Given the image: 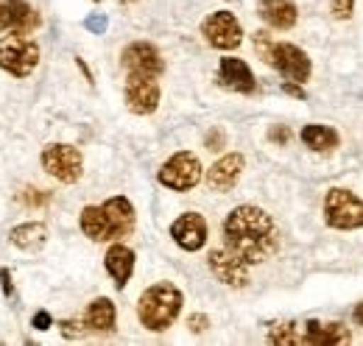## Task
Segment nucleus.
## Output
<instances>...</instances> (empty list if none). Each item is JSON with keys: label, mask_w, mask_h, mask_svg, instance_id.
I'll return each instance as SVG.
<instances>
[{"label": "nucleus", "mask_w": 363, "mask_h": 346, "mask_svg": "<svg viewBox=\"0 0 363 346\" xmlns=\"http://www.w3.org/2000/svg\"><path fill=\"white\" fill-rule=\"evenodd\" d=\"M40 28V14L26 0H0V34H31Z\"/></svg>", "instance_id": "13"}, {"label": "nucleus", "mask_w": 363, "mask_h": 346, "mask_svg": "<svg viewBox=\"0 0 363 346\" xmlns=\"http://www.w3.org/2000/svg\"><path fill=\"white\" fill-rule=\"evenodd\" d=\"M324 223L338 232L363 229V199L347 187H330L324 196Z\"/></svg>", "instance_id": "4"}, {"label": "nucleus", "mask_w": 363, "mask_h": 346, "mask_svg": "<svg viewBox=\"0 0 363 346\" xmlns=\"http://www.w3.org/2000/svg\"><path fill=\"white\" fill-rule=\"evenodd\" d=\"M352 321H355L358 327H363V302L355 307V313H352Z\"/></svg>", "instance_id": "35"}, {"label": "nucleus", "mask_w": 363, "mask_h": 346, "mask_svg": "<svg viewBox=\"0 0 363 346\" xmlns=\"http://www.w3.org/2000/svg\"><path fill=\"white\" fill-rule=\"evenodd\" d=\"M9 240L11 246L23 249V252H40L48 240V226L43 221H28V223H20L9 232Z\"/></svg>", "instance_id": "21"}, {"label": "nucleus", "mask_w": 363, "mask_h": 346, "mask_svg": "<svg viewBox=\"0 0 363 346\" xmlns=\"http://www.w3.org/2000/svg\"><path fill=\"white\" fill-rule=\"evenodd\" d=\"M299 137H302V143H305L311 151H316V154H330V151H335L338 143H341L338 131L324 126V123H308Z\"/></svg>", "instance_id": "22"}, {"label": "nucleus", "mask_w": 363, "mask_h": 346, "mask_svg": "<svg viewBox=\"0 0 363 346\" xmlns=\"http://www.w3.org/2000/svg\"><path fill=\"white\" fill-rule=\"evenodd\" d=\"M123 98H126V109L132 115L157 112V106H160V82H157V76L129 73L126 86H123Z\"/></svg>", "instance_id": "10"}, {"label": "nucleus", "mask_w": 363, "mask_h": 346, "mask_svg": "<svg viewBox=\"0 0 363 346\" xmlns=\"http://www.w3.org/2000/svg\"><path fill=\"white\" fill-rule=\"evenodd\" d=\"M201 37L216 50H235L243 43V28H240V23H238V17L232 11L221 9V11H213L201 23Z\"/></svg>", "instance_id": "9"}, {"label": "nucleus", "mask_w": 363, "mask_h": 346, "mask_svg": "<svg viewBox=\"0 0 363 346\" xmlns=\"http://www.w3.org/2000/svg\"><path fill=\"white\" fill-rule=\"evenodd\" d=\"M121 65L126 73H140V76H162L165 73V59L151 43H132L123 48Z\"/></svg>", "instance_id": "12"}, {"label": "nucleus", "mask_w": 363, "mask_h": 346, "mask_svg": "<svg viewBox=\"0 0 363 346\" xmlns=\"http://www.w3.org/2000/svg\"><path fill=\"white\" fill-rule=\"evenodd\" d=\"M243 168H246V157H243V154H238V151L224 154V157H221L218 162H213V168L207 171V187L216 190V193H229V190L238 184Z\"/></svg>", "instance_id": "16"}, {"label": "nucleus", "mask_w": 363, "mask_h": 346, "mask_svg": "<svg viewBox=\"0 0 363 346\" xmlns=\"http://www.w3.org/2000/svg\"><path fill=\"white\" fill-rule=\"evenodd\" d=\"M0 285H3V294H6V296H14V285H11L9 268H0Z\"/></svg>", "instance_id": "34"}, {"label": "nucleus", "mask_w": 363, "mask_h": 346, "mask_svg": "<svg viewBox=\"0 0 363 346\" xmlns=\"http://www.w3.org/2000/svg\"><path fill=\"white\" fill-rule=\"evenodd\" d=\"M20 201L26 207H45L48 201H50V193L48 190H37V187H28V190L20 193Z\"/></svg>", "instance_id": "24"}, {"label": "nucleus", "mask_w": 363, "mask_h": 346, "mask_svg": "<svg viewBox=\"0 0 363 346\" xmlns=\"http://www.w3.org/2000/svg\"><path fill=\"white\" fill-rule=\"evenodd\" d=\"M269 344L274 346H302L305 338H302V327L294 324V321H279L269 330Z\"/></svg>", "instance_id": "23"}, {"label": "nucleus", "mask_w": 363, "mask_h": 346, "mask_svg": "<svg viewBox=\"0 0 363 346\" xmlns=\"http://www.w3.org/2000/svg\"><path fill=\"white\" fill-rule=\"evenodd\" d=\"M171 238L182 252H199L207 243V221L199 213H182L171 223Z\"/></svg>", "instance_id": "14"}, {"label": "nucleus", "mask_w": 363, "mask_h": 346, "mask_svg": "<svg viewBox=\"0 0 363 346\" xmlns=\"http://www.w3.org/2000/svg\"><path fill=\"white\" fill-rule=\"evenodd\" d=\"M302 338H305V346L350 344V341H352V333H350V327L341 324V321H330V324L308 321V324L302 327Z\"/></svg>", "instance_id": "18"}, {"label": "nucleus", "mask_w": 363, "mask_h": 346, "mask_svg": "<svg viewBox=\"0 0 363 346\" xmlns=\"http://www.w3.org/2000/svg\"><path fill=\"white\" fill-rule=\"evenodd\" d=\"M355 11V0H330V14L335 20H350Z\"/></svg>", "instance_id": "27"}, {"label": "nucleus", "mask_w": 363, "mask_h": 346, "mask_svg": "<svg viewBox=\"0 0 363 346\" xmlns=\"http://www.w3.org/2000/svg\"><path fill=\"white\" fill-rule=\"evenodd\" d=\"M40 162L48 176L59 179L62 184H76L84 173V157L70 143H48L40 154Z\"/></svg>", "instance_id": "6"}, {"label": "nucleus", "mask_w": 363, "mask_h": 346, "mask_svg": "<svg viewBox=\"0 0 363 346\" xmlns=\"http://www.w3.org/2000/svg\"><path fill=\"white\" fill-rule=\"evenodd\" d=\"M201 176H204V168H201L199 157L190 154V151H177L171 160L162 162V168L157 173L160 184L168 187V190H174V193H187V190H193V187L201 182Z\"/></svg>", "instance_id": "7"}, {"label": "nucleus", "mask_w": 363, "mask_h": 346, "mask_svg": "<svg viewBox=\"0 0 363 346\" xmlns=\"http://www.w3.org/2000/svg\"><path fill=\"white\" fill-rule=\"evenodd\" d=\"M184 296L174 282H157L137 299V318L151 333H165L182 313Z\"/></svg>", "instance_id": "3"}, {"label": "nucleus", "mask_w": 363, "mask_h": 346, "mask_svg": "<svg viewBox=\"0 0 363 346\" xmlns=\"http://www.w3.org/2000/svg\"><path fill=\"white\" fill-rule=\"evenodd\" d=\"M257 14L263 17V23L274 31H291L299 20V11L291 0H260L257 3Z\"/></svg>", "instance_id": "19"}, {"label": "nucleus", "mask_w": 363, "mask_h": 346, "mask_svg": "<svg viewBox=\"0 0 363 346\" xmlns=\"http://www.w3.org/2000/svg\"><path fill=\"white\" fill-rule=\"evenodd\" d=\"M207 265H210L213 277H216L218 282L229 285V288H246V285H249V268H252V265L243 262L235 252H229L227 246H224V249H213V252L207 255Z\"/></svg>", "instance_id": "11"}, {"label": "nucleus", "mask_w": 363, "mask_h": 346, "mask_svg": "<svg viewBox=\"0 0 363 346\" xmlns=\"http://www.w3.org/2000/svg\"><path fill=\"white\" fill-rule=\"evenodd\" d=\"M115 321H118V310L115 302L106 299V296H98L87 304V313H84V324L90 333H115Z\"/></svg>", "instance_id": "20"}, {"label": "nucleus", "mask_w": 363, "mask_h": 346, "mask_svg": "<svg viewBox=\"0 0 363 346\" xmlns=\"http://www.w3.org/2000/svg\"><path fill=\"white\" fill-rule=\"evenodd\" d=\"M87 31H92V34H104L106 31V17L104 14H98V17H87Z\"/></svg>", "instance_id": "32"}, {"label": "nucleus", "mask_w": 363, "mask_h": 346, "mask_svg": "<svg viewBox=\"0 0 363 346\" xmlns=\"http://www.w3.org/2000/svg\"><path fill=\"white\" fill-rule=\"evenodd\" d=\"M59 330H62V335L67 338V341H73V338H82L84 333H87V324H84V318H67V321H59Z\"/></svg>", "instance_id": "25"}, {"label": "nucleus", "mask_w": 363, "mask_h": 346, "mask_svg": "<svg viewBox=\"0 0 363 346\" xmlns=\"http://www.w3.org/2000/svg\"><path fill=\"white\" fill-rule=\"evenodd\" d=\"M282 92H285V95H291V98L305 101V89H302V84H296V82H285V84H282Z\"/></svg>", "instance_id": "33"}, {"label": "nucleus", "mask_w": 363, "mask_h": 346, "mask_svg": "<svg viewBox=\"0 0 363 346\" xmlns=\"http://www.w3.org/2000/svg\"><path fill=\"white\" fill-rule=\"evenodd\" d=\"M40 65V45L28 40L26 34H9L6 40H0V70L14 76V79H26L37 70Z\"/></svg>", "instance_id": "5"}, {"label": "nucleus", "mask_w": 363, "mask_h": 346, "mask_svg": "<svg viewBox=\"0 0 363 346\" xmlns=\"http://www.w3.org/2000/svg\"><path fill=\"white\" fill-rule=\"evenodd\" d=\"M252 43H255V50H257V56H260L263 62H269V53H272V48H274L272 34H269V31H255Z\"/></svg>", "instance_id": "26"}, {"label": "nucleus", "mask_w": 363, "mask_h": 346, "mask_svg": "<svg viewBox=\"0 0 363 346\" xmlns=\"http://www.w3.org/2000/svg\"><path fill=\"white\" fill-rule=\"evenodd\" d=\"M224 143H227V137H224V131L221 129H213L207 137H204V145H207L210 151H221V148H224Z\"/></svg>", "instance_id": "29"}, {"label": "nucleus", "mask_w": 363, "mask_h": 346, "mask_svg": "<svg viewBox=\"0 0 363 346\" xmlns=\"http://www.w3.org/2000/svg\"><path fill=\"white\" fill-rule=\"evenodd\" d=\"M266 65L274 67L285 82H296V84H305L313 70L311 56L294 43H274Z\"/></svg>", "instance_id": "8"}, {"label": "nucleus", "mask_w": 363, "mask_h": 346, "mask_svg": "<svg viewBox=\"0 0 363 346\" xmlns=\"http://www.w3.org/2000/svg\"><path fill=\"white\" fill-rule=\"evenodd\" d=\"M269 140H272L274 145H288L291 143V131H288V126H272L269 129Z\"/></svg>", "instance_id": "31"}, {"label": "nucleus", "mask_w": 363, "mask_h": 346, "mask_svg": "<svg viewBox=\"0 0 363 346\" xmlns=\"http://www.w3.org/2000/svg\"><path fill=\"white\" fill-rule=\"evenodd\" d=\"M135 207L126 196H112L104 204H90L82 210L79 226L92 243L123 240L135 229Z\"/></svg>", "instance_id": "2"}, {"label": "nucleus", "mask_w": 363, "mask_h": 346, "mask_svg": "<svg viewBox=\"0 0 363 346\" xmlns=\"http://www.w3.org/2000/svg\"><path fill=\"white\" fill-rule=\"evenodd\" d=\"M218 84L232 89V92H240V95H252L257 89V79H255L252 67L243 59L224 56L221 65H218Z\"/></svg>", "instance_id": "15"}, {"label": "nucleus", "mask_w": 363, "mask_h": 346, "mask_svg": "<svg viewBox=\"0 0 363 346\" xmlns=\"http://www.w3.org/2000/svg\"><path fill=\"white\" fill-rule=\"evenodd\" d=\"M104 265H106V274L112 277L115 288L123 291V288L129 285L132 274H135V252H132L129 246H123L121 240H115V243L106 249V255H104Z\"/></svg>", "instance_id": "17"}, {"label": "nucleus", "mask_w": 363, "mask_h": 346, "mask_svg": "<svg viewBox=\"0 0 363 346\" xmlns=\"http://www.w3.org/2000/svg\"><path fill=\"white\" fill-rule=\"evenodd\" d=\"M121 3H135V0H121Z\"/></svg>", "instance_id": "36"}, {"label": "nucleus", "mask_w": 363, "mask_h": 346, "mask_svg": "<svg viewBox=\"0 0 363 346\" xmlns=\"http://www.w3.org/2000/svg\"><path fill=\"white\" fill-rule=\"evenodd\" d=\"M279 243L274 218L255 204H240L224 218V246L249 265L272 260L279 252Z\"/></svg>", "instance_id": "1"}, {"label": "nucleus", "mask_w": 363, "mask_h": 346, "mask_svg": "<svg viewBox=\"0 0 363 346\" xmlns=\"http://www.w3.org/2000/svg\"><path fill=\"white\" fill-rule=\"evenodd\" d=\"M31 327H34V330H40V333L50 330V327H53L50 313H48V310H37V313H34V318H31Z\"/></svg>", "instance_id": "30"}, {"label": "nucleus", "mask_w": 363, "mask_h": 346, "mask_svg": "<svg viewBox=\"0 0 363 346\" xmlns=\"http://www.w3.org/2000/svg\"><path fill=\"white\" fill-rule=\"evenodd\" d=\"M187 327H190V333L201 335V333H207V327H210V318H207L204 313H193V316H187Z\"/></svg>", "instance_id": "28"}]
</instances>
